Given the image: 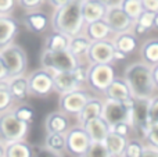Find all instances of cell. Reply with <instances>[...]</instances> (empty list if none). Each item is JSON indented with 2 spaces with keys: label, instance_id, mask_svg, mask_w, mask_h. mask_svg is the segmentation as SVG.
Masks as SVG:
<instances>
[{
  "label": "cell",
  "instance_id": "1",
  "mask_svg": "<svg viewBox=\"0 0 158 157\" xmlns=\"http://www.w3.org/2000/svg\"><path fill=\"white\" fill-rule=\"evenodd\" d=\"M123 79L128 83L132 97L148 100L157 95V86L151 78V67L143 61L129 64L123 71Z\"/></svg>",
  "mask_w": 158,
  "mask_h": 157
},
{
  "label": "cell",
  "instance_id": "2",
  "mask_svg": "<svg viewBox=\"0 0 158 157\" xmlns=\"http://www.w3.org/2000/svg\"><path fill=\"white\" fill-rule=\"evenodd\" d=\"M83 25L85 22L81 13V2L78 0H71L67 4L54 8V13L50 18L52 29L60 31L68 36L81 33Z\"/></svg>",
  "mask_w": 158,
  "mask_h": 157
},
{
  "label": "cell",
  "instance_id": "3",
  "mask_svg": "<svg viewBox=\"0 0 158 157\" xmlns=\"http://www.w3.org/2000/svg\"><path fill=\"white\" fill-rule=\"evenodd\" d=\"M29 134V124L21 121L13 108L0 113V141L3 143L24 141Z\"/></svg>",
  "mask_w": 158,
  "mask_h": 157
},
{
  "label": "cell",
  "instance_id": "4",
  "mask_svg": "<svg viewBox=\"0 0 158 157\" xmlns=\"http://www.w3.org/2000/svg\"><path fill=\"white\" fill-rule=\"evenodd\" d=\"M115 78L112 63H90L86 68V83L92 91L103 93Z\"/></svg>",
  "mask_w": 158,
  "mask_h": 157
},
{
  "label": "cell",
  "instance_id": "5",
  "mask_svg": "<svg viewBox=\"0 0 158 157\" xmlns=\"http://www.w3.org/2000/svg\"><path fill=\"white\" fill-rule=\"evenodd\" d=\"M40 61H42V67L49 70L50 72L72 71L81 64V60L78 57H75L69 50L52 52V50L43 49Z\"/></svg>",
  "mask_w": 158,
  "mask_h": 157
},
{
  "label": "cell",
  "instance_id": "6",
  "mask_svg": "<svg viewBox=\"0 0 158 157\" xmlns=\"http://www.w3.org/2000/svg\"><path fill=\"white\" fill-rule=\"evenodd\" d=\"M0 57L3 58L10 77L21 75L27 72L28 68V56L27 52L19 45L10 43L0 50Z\"/></svg>",
  "mask_w": 158,
  "mask_h": 157
},
{
  "label": "cell",
  "instance_id": "7",
  "mask_svg": "<svg viewBox=\"0 0 158 157\" xmlns=\"http://www.w3.org/2000/svg\"><path fill=\"white\" fill-rule=\"evenodd\" d=\"M64 136H65V152L71 156L85 157L90 143H92L85 128L81 124L69 127L68 131L64 134Z\"/></svg>",
  "mask_w": 158,
  "mask_h": 157
},
{
  "label": "cell",
  "instance_id": "8",
  "mask_svg": "<svg viewBox=\"0 0 158 157\" xmlns=\"http://www.w3.org/2000/svg\"><path fill=\"white\" fill-rule=\"evenodd\" d=\"M101 117L106 120L110 127L119 121H126L129 125L133 127V107H126L122 102H118V100L104 99Z\"/></svg>",
  "mask_w": 158,
  "mask_h": 157
},
{
  "label": "cell",
  "instance_id": "9",
  "mask_svg": "<svg viewBox=\"0 0 158 157\" xmlns=\"http://www.w3.org/2000/svg\"><path fill=\"white\" fill-rule=\"evenodd\" d=\"M29 95L38 97H46L54 92L53 86V74L46 68L35 70L27 77Z\"/></svg>",
  "mask_w": 158,
  "mask_h": 157
},
{
  "label": "cell",
  "instance_id": "10",
  "mask_svg": "<svg viewBox=\"0 0 158 157\" xmlns=\"http://www.w3.org/2000/svg\"><path fill=\"white\" fill-rule=\"evenodd\" d=\"M92 97V95L89 92L83 91V89L78 88L75 91L67 92V93L60 95L58 99V107L61 111H64L65 114L71 116H78V113L82 110V107L85 106V103Z\"/></svg>",
  "mask_w": 158,
  "mask_h": 157
},
{
  "label": "cell",
  "instance_id": "11",
  "mask_svg": "<svg viewBox=\"0 0 158 157\" xmlns=\"http://www.w3.org/2000/svg\"><path fill=\"white\" fill-rule=\"evenodd\" d=\"M104 19L110 25V28L112 29L114 33L123 32V31H131L132 25H133V19L115 3H111V4L107 6Z\"/></svg>",
  "mask_w": 158,
  "mask_h": 157
},
{
  "label": "cell",
  "instance_id": "12",
  "mask_svg": "<svg viewBox=\"0 0 158 157\" xmlns=\"http://www.w3.org/2000/svg\"><path fill=\"white\" fill-rule=\"evenodd\" d=\"M114 45L111 39H103V40H92L87 47L86 56L87 61L90 63H112V53H114Z\"/></svg>",
  "mask_w": 158,
  "mask_h": 157
},
{
  "label": "cell",
  "instance_id": "13",
  "mask_svg": "<svg viewBox=\"0 0 158 157\" xmlns=\"http://www.w3.org/2000/svg\"><path fill=\"white\" fill-rule=\"evenodd\" d=\"M52 74H53L54 92H57L58 95L75 91V89L81 88V85H82V82L75 75L74 70L72 71H57V72H52Z\"/></svg>",
  "mask_w": 158,
  "mask_h": 157
},
{
  "label": "cell",
  "instance_id": "14",
  "mask_svg": "<svg viewBox=\"0 0 158 157\" xmlns=\"http://www.w3.org/2000/svg\"><path fill=\"white\" fill-rule=\"evenodd\" d=\"M24 24L31 32L33 33H43L47 31L50 25V18L44 11L36 10H27L24 15Z\"/></svg>",
  "mask_w": 158,
  "mask_h": 157
},
{
  "label": "cell",
  "instance_id": "15",
  "mask_svg": "<svg viewBox=\"0 0 158 157\" xmlns=\"http://www.w3.org/2000/svg\"><path fill=\"white\" fill-rule=\"evenodd\" d=\"M19 32V24L13 15H0V50L13 43Z\"/></svg>",
  "mask_w": 158,
  "mask_h": 157
},
{
  "label": "cell",
  "instance_id": "16",
  "mask_svg": "<svg viewBox=\"0 0 158 157\" xmlns=\"http://www.w3.org/2000/svg\"><path fill=\"white\" fill-rule=\"evenodd\" d=\"M82 32L90 39V40H103V39H111L114 32L106 22V19H96L92 22H85Z\"/></svg>",
  "mask_w": 158,
  "mask_h": 157
},
{
  "label": "cell",
  "instance_id": "17",
  "mask_svg": "<svg viewBox=\"0 0 158 157\" xmlns=\"http://www.w3.org/2000/svg\"><path fill=\"white\" fill-rule=\"evenodd\" d=\"M82 127L85 128L92 142H103L107 134L110 132V125L101 116L86 120L82 124Z\"/></svg>",
  "mask_w": 158,
  "mask_h": 157
},
{
  "label": "cell",
  "instance_id": "18",
  "mask_svg": "<svg viewBox=\"0 0 158 157\" xmlns=\"http://www.w3.org/2000/svg\"><path fill=\"white\" fill-rule=\"evenodd\" d=\"M69 127H71V120H69V116L68 114H65L64 111H61V110L50 113L49 116L46 117V121H44L46 132L65 134L67 131H68Z\"/></svg>",
  "mask_w": 158,
  "mask_h": 157
},
{
  "label": "cell",
  "instance_id": "19",
  "mask_svg": "<svg viewBox=\"0 0 158 157\" xmlns=\"http://www.w3.org/2000/svg\"><path fill=\"white\" fill-rule=\"evenodd\" d=\"M107 10V4L98 0H82L81 2V13L83 22H92L96 19L104 18Z\"/></svg>",
  "mask_w": 158,
  "mask_h": 157
},
{
  "label": "cell",
  "instance_id": "20",
  "mask_svg": "<svg viewBox=\"0 0 158 157\" xmlns=\"http://www.w3.org/2000/svg\"><path fill=\"white\" fill-rule=\"evenodd\" d=\"M111 42L115 49L123 52L125 54H131V53H135V50L137 49L139 39H137V36L131 29V31H123V32L114 33L111 38Z\"/></svg>",
  "mask_w": 158,
  "mask_h": 157
},
{
  "label": "cell",
  "instance_id": "21",
  "mask_svg": "<svg viewBox=\"0 0 158 157\" xmlns=\"http://www.w3.org/2000/svg\"><path fill=\"white\" fill-rule=\"evenodd\" d=\"M103 93L106 96V99L118 100V102H122V100L132 97L128 83L125 82L123 78H119V77H115Z\"/></svg>",
  "mask_w": 158,
  "mask_h": 157
},
{
  "label": "cell",
  "instance_id": "22",
  "mask_svg": "<svg viewBox=\"0 0 158 157\" xmlns=\"http://www.w3.org/2000/svg\"><path fill=\"white\" fill-rule=\"evenodd\" d=\"M7 85H8V89H10V93H11V96H13L14 102H21V100L27 99L28 95H29L28 79L24 74L8 77Z\"/></svg>",
  "mask_w": 158,
  "mask_h": 157
},
{
  "label": "cell",
  "instance_id": "23",
  "mask_svg": "<svg viewBox=\"0 0 158 157\" xmlns=\"http://www.w3.org/2000/svg\"><path fill=\"white\" fill-rule=\"evenodd\" d=\"M126 141H128V138L121 136V135H118V134L110 131L103 141L104 146H106V150H107V156L108 157H121L123 155V149H125Z\"/></svg>",
  "mask_w": 158,
  "mask_h": 157
},
{
  "label": "cell",
  "instance_id": "24",
  "mask_svg": "<svg viewBox=\"0 0 158 157\" xmlns=\"http://www.w3.org/2000/svg\"><path fill=\"white\" fill-rule=\"evenodd\" d=\"M101 110H103V99L92 96L86 103H85V106L82 107V110L78 113V116H77L78 124L82 125L86 120L101 116Z\"/></svg>",
  "mask_w": 158,
  "mask_h": 157
},
{
  "label": "cell",
  "instance_id": "25",
  "mask_svg": "<svg viewBox=\"0 0 158 157\" xmlns=\"http://www.w3.org/2000/svg\"><path fill=\"white\" fill-rule=\"evenodd\" d=\"M44 149L47 153L61 156L65 153V136L60 132H46L44 136Z\"/></svg>",
  "mask_w": 158,
  "mask_h": 157
},
{
  "label": "cell",
  "instance_id": "26",
  "mask_svg": "<svg viewBox=\"0 0 158 157\" xmlns=\"http://www.w3.org/2000/svg\"><path fill=\"white\" fill-rule=\"evenodd\" d=\"M71 36L65 35V33L60 32V31L53 29L49 35L46 36L44 40V47L46 50H52V52H58V50H68V43Z\"/></svg>",
  "mask_w": 158,
  "mask_h": 157
},
{
  "label": "cell",
  "instance_id": "27",
  "mask_svg": "<svg viewBox=\"0 0 158 157\" xmlns=\"http://www.w3.org/2000/svg\"><path fill=\"white\" fill-rule=\"evenodd\" d=\"M33 150L29 143L24 141H15L4 143V157H31Z\"/></svg>",
  "mask_w": 158,
  "mask_h": 157
},
{
  "label": "cell",
  "instance_id": "28",
  "mask_svg": "<svg viewBox=\"0 0 158 157\" xmlns=\"http://www.w3.org/2000/svg\"><path fill=\"white\" fill-rule=\"evenodd\" d=\"M140 57L142 61L148 66H156L158 64V40L157 38H151L143 43L140 49Z\"/></svg>",
  "mask_w": 158,
  "mask_h": 157
},
{
  "label": "cell",
  "instance_id": "29",
  "mask_svg": "<svg viewBox=\"0 0 158 157\" xmlns=\"http://www.w3.org/2000/svg\"><path fill=\"white\" fill-rule=\"evenodd\" d=\"M90 39L85 35L83 32L78 33V35H74L69 38V43H68V50L75 56V57H81V56H85L87 47L90 45Z\"/></svg>",
  "mask_w": 158,
  "mask_h": 157
},
{
  "label": "cell",
  "instance_id": "30",
  "mask_svg": "<svg viewBox=\"0 0 158 157\" xmlns=\"http://www.w3.org/2000/svg\"><path fill=\"white\" fill-rule=\"evenodd\" d=\"M118 6H119V7L122 8V10L125 11L133 21L140 15V13L143 11L142 2H140V0H119Z\"/></svg>",
  "mask_w": 158,
  "mask_h": 157
},
{
  "label": "cell",
  "instance_id": "31",
  "mask_svg": "<svg viewBox=\"0 0 158 157\" xmlns=\"http://www.w3.org/2000/svg\"><path fill=\"white\" fill-rule=\"evenodd\" d=\"M135 22L140 24L142 27H144L146 29H157L158 25V13H153V11H146L143 10L140 13V15L135 19Z\"/></svg>",
  "mask_w": 158,
  "mask_h": 157
},
{
  "label": "cell",
  "instance_id": "32",
  "mask_svg": "<svg viewBox=\"0 0 158 157\" xmlns=\"http://www.w3.org/2000/svg\"><path fill=\"white\" fill-rule=\"evenodd\" d=\"M14 99L10 93V89L7 85V79L0 81V113L7 111L13 107Z\"/></svg>",
  "mask_w": 158,
  "mask_h": 157
},
{
  "label": "cell",
  "instance_id": "33",
  "mask_svg": "<svg viewBox=\"0 0 158 157\" xmlns=\"http://www.w3.org/2000/svg\"><path fill=\"white\" fill-rule=\"evenodd\" d=\"M148 125H158V96L154 95L151 99H148L147 104V121L146 125L140 131H143Z\"/></svg>",
  "mask_w": 158,
  "mask_h": 157
},
{
  "label": "cell",
  "instance_id": "34",
  "mask_svg": "<svg viewBox=\"0 0 158 157\" xmlns=\"http://www.w3.org/2000/svg\"><path fill=\"white\" fill-rule=\"evenodd\" d=\"M143 143L139 139H128L123 149V157H142Z\"/></svg>",
  "mask_w": 158,
  "mask_h": 157
},
{
  "label": "cell",
  "instance_id": "35",
  "mask_svg": "<svg viewBox=\"0 0 158 157\" xmlns=\"http://www.w3.org/2000/svg\"><path fill=\"white\" fill-rule=\"evenodd\" d=\"M13 111H14V114H15L19 120H21V121H25V122H28V124H31V122L33 121L35 111H33L32 106H29V104H19V106H17L15 108H13Z\"/></svg>",
  "mask_w": 158,
  "mask_h": 157
},
{
  "label": "cell",
  "instance_id": "36",
  "mask_svg": "<svg viewBox=\"0 0 158 157\" xmlns=\"http://www.w3.org/2000/svg\"><path fill=\"white\" fill-rule=\"evenodd\" d=\"M85 157H108L103 142H92Z\"/></svg>",
  "mask_w": 158,
  "mask_h": 157
},
{
  "label": "cell",
  "instance_id": "37",
  "mask_svg": "<svg viewBox=\"0 0 158 157\" xmlns=\"http://www.w3.org/2000/svg\"><path fill=\"white\" fill-rule=\"evenodd\" d=\"M132 128H133V127H132V125H129L126 121H119V122H115V124H112L111 127H110V131H112V132L118 134V135H121V136L129 138Z\"/></svg>",
  "mask_w": 158,
  "mask_h": 157
},
{
  "label": "cell",
  "instance_id": "38",
  "mask_svg": "<svg viewBox=\"0 0 158 157\" xmlns=\"http://www.w3.org/2000/svg\"><path fill=\"white\" fill-rule=\"evenodd\" d=\"M15 6L17 0H0V15H11Z\"/></svg>",
  "mask_w": 158,
  "mask_h": 157
},
{
  "label": "cell",
  "instance_id": "39",
  "mask_svg": "<svg viewBox=\"0 0 158 157\" xmlns=\"http://www.w3.org/2000/svg\"><path fill=\"white\" fill-rule=\"evenodd\" d=\"M46 0H17V4H19L24 10H36Z\"/></svg>",
  "mask_w": 158,
  "mask_h": 157
},
{
  "label": "cell",
  "instance_id": "40",
  "mask_svg": "<svg viewBox=\"0 0 158 157\" xmlns=\"http://www.w3.org/2000/svg\"><path fill=\"white\" fill-rule=\"evenodd\" d=\"M140 2H142L143 10L158 13V0H140Z\"/></svg>",
  "mask_w": 158,
  "mask_h": 157
},
{
  "label": "cell",
  "instance_id": "41",
  "mask_svg": "<svg viewBox=\"0 0 158 157\" xmlns=\"http://www.w3.org/2000/svg\"><path fill=\"white\" fill-rule=\"evenodd\" d=\"M157 157L158 156V147L151 146V145H143V150H142V157Z\"/></svg>",
  "mask_w": 158,
  "mask_h": 157
},
{
  "label": "cell",
  "instance_id": "42",
  "mask_svg": "<svg viewBox=\"0 0 158 157\" xmlns=\"http://www.w3.org/2000/svg\"><path fill=\"white\" fill-rule=\"evenodd\" d=\"M8 77H10V75H8L7 67H6V64H4V61H3V58L0 57V81H6Z\"/></svg>",
  "mask_w": 158,
  "mask_h": 157
},
{
  "label": "cell",
  "instance_id": "43",
  "mask_svg": "<svg viewBox=\"0 0 158 157\" xmlns=\"http://www.w3.org/2000/svg\"><path fill=\"white\" fill-rule=\"evenodd\" d=\"M126 56H128V54H125L123 52H121V50H118V49H114V53H112V58H114V61H122V60H125Z\"/></svg>",
  "mask_w": 158,
  "mask_h": 157
},
{
  "label": "cell",
  "instance_id": "44",
  "mask_svg": "<svg viewBox=\"0 0 158 157\" xmlns=\"http://www.w3.org/2000/svg\"><path fill=\"white\" fill-rule=\"evenodd\" d=\"M49 2V4L52 6L53 8H57V7H61V6L67 4L68 2H71V0H47Z\"/></svg>",
  "mask_w": 158,
  "mask_h": 157
},
{
  "label": "cell",
  "instance_id": "45",
  "mask_svg": "<svg viewBox=\"0 0 158 157\" xmlns=\"http://www.w3.org/2000/svg\"><path fill=\"white\" fill-rule=\"evenodd\" d=\"M151 78H153L154 83L158 85V64H156V66H151Z\"/></svg>",
  "mask_w": 158,
  "mask_h": 157
},
{
  "label": "cell",
  "instance_id": "46",
  "mask_svg": "<svg viewBox=\"0 0 158 157\" xmlns=\"http://www.w3.org/2000/svg\"><path fill=\"white\" fill-rule=\"evenodd\" d=\"M0 157H4V143L0 141Z\"/></svg>",
  "mask_w": 158,
  "mask_h": 157
},
{
  "label": "cell",
  "instance_id": "47",
  "mask_svg": "<svg viewBox=\"0 0 158 157\" xmlns=\"http://www.w3.org/2000/svg\"><path fill=\"white\" fill-rule=\"evenodd\" d=\"M98 2H101V3H104V4H111V3H114V0H98Z\"/></svg>",
  "mask_w": 158,
  "mask_h": 157
},
{
  "label": "cell",
  "instance_id": "48",
  "mask_svg": "<svg viewBox=\"0 0 158 157\" xmlns=\"http://www.w3.org/2000/svg\"><path fill=\"white\" fill-rule=\"evenodd\" d=\"M78 2H82V0H78Z\"/></svg>",
  "mask_w": 158,
  "mask_h": 157
}]
</instances>
